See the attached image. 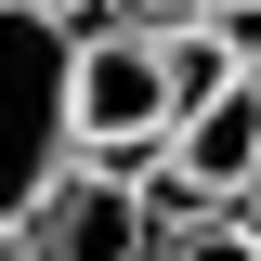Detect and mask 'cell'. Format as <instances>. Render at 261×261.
Listing matches in <instances>:
<instances>
[{"label":"cell","instance_id":"cell-1","mask_svg":"<svg viewBox=\"0 0 261 261\" xmlns=\"http://www.w3.org/2000/svg\"><path fill=\"white\" fill-rule=\"evenodd\" d=\"M65 53H79L65 13L0 0V222H27L39 196L79 170V130H65Z\"/></svg>","mask_w":261,"mask_h":261},{"label":"cell","instance_id":"cell-2","mask_svg":"<svg viewBox=\"0 0 261 261\" xmlns=\"http://www.w3.org/2000/svg\"><path fill=\"white\" fill-rule=\"evenodd\" d=\"M65 130H79V170H105V183L157 170L170 79H157V39L144 27H79V53H65Z\"/></svg>","mask_w":261,"mask_h":261},{"label":"cell","instance_id":"cell-3","mask_svg":"<svg viewBox=\"0 0 261 261\" xmlns=\"http://www.w3.org/2000/svg\"><path fill=\"white\" fill-rule=\"evenodd\" d=\"M144 196L105 183V170H65L53 196H39L27 222H13V261H144Z\"/></svg>","mask_w":261,"mask_h":261},{"label":"cell","instance_id":"cell-4","mask_svg":"<svg viewBox=\"0 0 261 261\" xmlns=\"http://www.w3.org/2000/svg\"><path fill=\"white\" fill-rule=\"evenodd\" d=\"M144 261H261V248H248L235 209H196V222H157V235H144Z\"/></svg>","mask_w":261,"mask_h":261},{"label":"cell","instance_id":"cell-5","mask_svg":"<svg viewBox=\"0 0 261 261\" xmlns=\"http://www.w3.org/2000/svg\"><path fill=\"white\" fill-rule=\"evenodd\" d=\"M209 39H222L235 65H261V0H209Z\"/></svg>","mask_w":261,"mask_h":261},{"label":"cell","instance_id":"cell-6","mask_svg":"<svg viewBox=\"0 0 261 261\" xmlns=\"http://www.w3.org/2000/svg\"><path fill=\"white\" fill-rule=\"evenodd\" d=\"M196 13H209V0H105V27H144V39H157V27H196Z\"/></svg>","mask_w":261,"mask_h":261},{"label":"cell","instance_id":"cell-7","mask_svg":"<svg viewBox=\"0 0 261 261\" xmlns=\"http://www.w3.org/2000/svg\"><path fill=\"white\" fill-rule=\"evenodd\" d=\"M235 222H248V248H261V183H248V196H235Z\"/></svg>","mask_w":261,"mask_h":261},{"label":"cell","instance_id":"cell-8","mask_svg":"<svg viewBox=\"0 0 261 261\" xmlns=\"http://www.w3.org/2000/svg\"><path fill=\"white\" fill-rule=\"evenodd\" d=\"M0 261H13V222H0Z\"/></svg>","mask_w":261,"mask_h":261},{"label":"cell","instance_id":"cell-9","mask_svg":"<svg viewBox=\"0 0 261 261\" xmlns=\"http://www.w3.org/2000/svg\"><path fill=\"white\" fill-rule=\"evenodd\" d=\"M248 79H261V65H248Z\"/></svg>","mask_w":261,"mask_h":261}]
</instances>
